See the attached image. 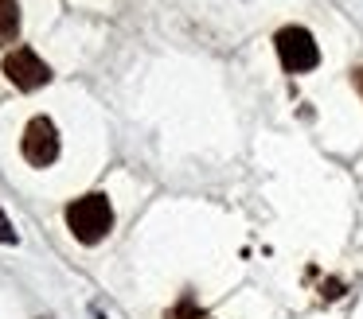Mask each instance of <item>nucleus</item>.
Returning a JSON list of instances; mask_svg holds the SVG:
<instances>
[{
	"label": "nucleus",
	"mask_w": 363,
	"mask_h": 319,
	"mask_svg": "<svg viewBox=\"0 0 363 319\" xmlns=\"http://www.w3.org/2000/svg\"><path fill=\"white\" fill-rule=\"evenodd\" d=\"M67 226H71V233L82 241V245H98V241L110 233V226H113L110 199H106L102 191L74 199L71 207H67Z\"/></svg>",
	"instance_id": "nucleus-1"
},
{
	"label": "nucleus",
	"mask_w": 363,
	"mask_h": 319,
	"mask_svg": "<svg viewBox=\"0 0 363 319\" xmlns=\"http://www.w3.org/2000/svg\"><path fill=\"white\" fill-rule=\"evenodd\" d=\"M24 160L32 168H51L59 160V129L51 117H32L24 129Z\"/></svg>",
	"instance_id": "nucleus-2"
},
{
	"label": "nucleus",
	"mask_w": 363,
	"mask_h": 319,
	"mask_svg": "<svg viewBox=\"0 0 363 319\" xmlns=\"http://www.w3.org/2000/svg\"><path fill=\"white\" fill-rule=\"evenodd\" d=\"M277 59H281L285 70L301 74V70H313L320 62V51H316L313 35L305 28H281L277 31Z\"/></svg>",
	"instance_id": "nucleus-3"
},
{
	"label": "nucleus",
	"mask_w": 363,
	"mask_h": 319,
	"mask_svg": "<svg viewBox=\"0 0 363 319\" xmlns=\"http://www.w3.org/2000/svg\"><path fill=\"white\" fill-rule=\"evenodd\" d=\"M4 74H9V82L16 86V90H40V86L51 82V66L32 51V47L12 51L9 59H4Z\"/></svg>",
	"instance_id": "nucleus-4"
},
{
	"label": "nucleus",
	"mask_w": 363,
	"mask_h": 319,
	"mask_svg": "<svg viewBox=\"0 0 363 319\" xmlns=\"http://www.w3.org/2000/svg\"><path fill=\"white\" fill-rule=\"evenodd\" d=\"M20 35V4L16 0H0V47L16 43Z\"/></svg>",
	"instance_id": "nucleus-5"
},
{
	"label": "nucleus",
	"mask_w": 363,
	"mask_h": 319,
	"mask_svg": "<svg viewBox=\"0 0 363 319\" xmlns=\"http://www.w3.org/2000/svg\"><path fill=\"white\" fill-rule=\"evenodd\" d=\"M164 319H207V315H203V311H199V308H196V300H191V296H184V300H180V303H176V308H172V311H168V315H164Z\"/></svg>",
	"instance_id": "nucleus-6"
},
{
	"label": "nucleus",
	"mask_w": 363,
	"mask_h": 319,
	"mask_svg": "<svg viewBox=\"0 0 363 319\" xmlns=\"http://www.w3.org/2000/svg\"><path fill=\"white\" fill-rule=\"evenodd\" d=\"M16 230H12V222H9V214L0 210V245H16Z\"/></svg>",
	"instance_id": "nucleus-7"
},
{
	"label": "nucleus",
	"mask_w": 363,
	"mask_h": 319,
	"mask_svg": "<svg viewBox=\"0 0 363 319\" xmlns=\"http://www.w3.org/2000/svg\"><path fill=\"white\" fill-rule=\"evenodd\" d=\"M340 292H344V288H340V284H336V280H328V284H324V296H328V300H336V296H340Z\"/></svg>",
	"instance_id": "nucleus-8"
},
{
	"label": "nucleus",
	"mask_w": 363,
	"mask_h": 319,
	"mask_svg": "<svg viewBox=\"0 0 363 319\" xmlns=\"http://www.w3.org/2000/svg\"><path fill=\"white\" fill-rule=\"evenodd\" d=\"M352 82H355V90H359V98H363V66L352 70Z\"/></svg>",
	"instance_id": "nucleus-9"
},
{
	"label": "nucleus",
	"mask_w": 363,
	"mask_h": 319,
	"mask_svg": "<svg viewBox=\"0 0 363 319\" xmlns=\"http://www.w3.org/2000/svg\"><path fill=\"white\" fill-rule=\"evenodd\" d=\"M40 319H48V315H40Z\"/></svg>",
	"instance_id": "nucleus-10"
}]
</instances>
